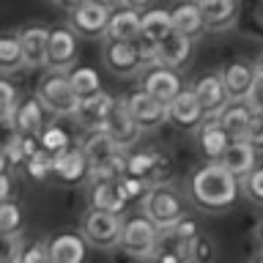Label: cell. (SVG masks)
I'll list each match as a JSON object with an SVG mask.
<instances>
[{"mask_svg": "<svg viewBox=\"0 0 263 263\" xmlns=\"http://www.w3.org/2000/svg\"><path fill=\"white\" fill-rule=\"evenodd\" d=\"M189 197L200 211H228L241 195V178L233 176L222 162L209 159L205 164L192 170L189 176Z\"/></svg>", "mask_w": 263, "mask_h": 263, "instance_id": "6da1fadb", "label": "cell"}, {"mask_svg": "<svg viewBox=\"0 0 263 263\" xmlns=\"http://www.w3.org/2000/svg\"><path fill=\"white\" fill-rule=\"evenodd\" d=\"M82 154L90 164V181L99 178H121L126 173V151L107 135L104 129L90 132L82 140Z\"/></svg>", "mask_w": 263, "mask_h": 263, "instance_id": "7a4b0ae2", "label": "cell"}, {"mask_svg": "<svg viewBox=\"0 0 263 263\" xmlns=\"http://www.w3.org/2000/svg\"><path fill=\"white\" fill-rule=\"evenodd\" d=\"M36 96L44 104V110L58 115V118H74V112H77V107L82 102L69 82V71H55V69H49L39 80Z\"/></svg>", "mask_w": 263, "mask_h": 263, "instance_id": "3957f363", "label": "cell"}, {"mask_svg": "<svg viewBox=\"0 0 263 263\" xmlns=\"http://www.w3.org/2000/svg\"><path fill=\"white\" fill-rule=\"evenodd\" d=\"M121 230H123V214L102 211V209H90L82 214L80 222V233L85 236L88 247L96 250H115L121 244Z\"/></svg>", "mask_w": 263, "mask_h": 263, "instance_id": "277c9868", "label": "cell"}, {"mask_svg": "<svg viewBox=\"0 0 263 263\" xmlns=\"http://www.w3.org/2000/svg\"><path fill=\"white\" fill-rule=\"evenodd\" d=\"M110 16H112L110 6L99 3V0H82L77 8H71V11H69V28L77 33L80 39L99 41V39L107 36Z\"/></svg>", "mask_w": 263, "mask_h": 263, "instance_id": "5b68a950", "label": "cell"}, {"mask_svg": "<svg viewBox=\"0 0 263 263\" xmlns=\"http://www.w3.org/2000/svg\"><path fill=\"white\" fill-rule=\"evenodd\" d=\"M156 241H159V228L145 217H126L121 230V250L132 258H154Z\"/></svg>", "mask_w": 263, "mask_h": 263, "instance_id": "8992f818", "label": "cell"}, {"mask_svg": "<svg viewBox=\"0 0 263 263\" xmlns=\"http://www.w3.org/2000/svg\"><path fill=\"white\" fill-rule=\"evenodd\" d=\"M102 61L107 66V71L115 77H137L145 69L143 55H140L137 41H118V39H104L102 47Z\"/></svg>", "mask_w": 263, "mask_h": 263, "instance_id": "52a82bcc", "label": "cell"}, {"mask_svg": "<svg viewBox=\"0 0 263 263\" xmlns=\"http://www.w3.org/2000/svg\"><path fill=\"white\" fill-rule=\"evenodd\" d=\"M143 214L154 222L159 230L173 228L181 219V197L167 186H151V192L143 197Z\"/></svg>", "mask_w": 263, "mask_h": 263, "instance_id": "ba28073f", "label": "cell"}, {"mask_svg": "<svg viewBox=\"0 0 263 263\" xmlns=\"http://www.w3.org/2000/svg\"><path fill=\"white\" fill-rule=\"evenodd\" d=\"M80 55V36L69 25L49 30V47H47V69L55 71H69L74 69Z\"/></svg>", "mask_w": 263, "mask_h": 263, "instance_id": "9c48e42d", "label": "cell"}, {"mask_svg": "<svg viewBox=\"0 0 263 263\" xmlns=\"http://www.w3.org/2000/svg\"><path fill=\"white\" fill-rule=\"evenodd\" d=\"M140 88L148 90L154 99H159L162 104H170L173 99L184 90L178 71L170 69V66H162V63L145 66V69L140 71Z\"/></svg>", "mask_w": 263, "mask_h": 263, "instance_id": "30bf717a", "label": "cell"}, {"mask_svg": "<svg viewBox=\"0 0 263 263\" xmlns=\"http://www.w3.org/2000/svg\"><path fill=\"white\" fill-rule=\"evenodd\" d=\"M123 102H126L132 118L137 121V126L143 132H154V129H159L162 123L167 121V104H162L159 99H154L143 88L126 93V96H123Z\"/></svg>", "mask_w": 263, "mask_h": 263, "instance_id": "8fae6325", "label": "cell"}, {"mask_svg": "<svg viewBox=\"0 0 263 263\" xmlns=\"http://www.w3.org/2000/svg\"><path fill=\"white\" fill-rule=\"evenodd\" d=\"M8 126L20 135H33L39 137L41 129L47 126V110L39 102V96H20V102L8 115Z\"/></svg>", "mask_w": 263, "mask_h": 263, "instance_id": "7c38bea8", "label": "cell"}, {"mask_svg": "<svg viewBox=\"0 0 263 263\" xmlns=\"http://www.w3.org/2000/svg\"><path fill=\"white\" fill-rule=\"evenodd\" d=\"M104 132L123 148V151H129V148L140 140V135H143V129L137 126L135 118H132V112H129V107H126L123 99H115L112 110H110V115H107Z\"/></svg>", "mask_w": 263, "mask_h": 263, "instance_id": "4fadbf2b", "label": "cell"}, {"mask_svg": "<svg viewBox=\"0 0 263 263\" xmlns=\"http://www.w3.org/2000/svg\"><path fill=\"white\" fill-rule=\"evenodd\" d=\"M167 121L181 132H195L205 121V112H203V107H200V102H197L192 88H184L167 104Z\"/></svg>", "mask_w": 263, "mask_h": 263, "instance_id": "5bb4252c", "label": "cell"}, {"mask_svg": "<svg viewBox=\"0 0 263 263\" xmlns=\"http://www.w3.org/2000/svg\"><path fill=\"white\" fill-rule=\"evenodd\" d=\"M192 55H195V39L184 36V33L173 30L167 33L159 44H156V63L162 66H170V69H186L192 63Z\"/></svg>", "mask_w": 263, "mask_h": 263, "instance_id": "9a60e30c", "label": "cell"}, {"mask_svg": "<svg viewBox=\"0 0 263 263\" xmlns=\"http://www.w3.org/2000/svg\"><path fill=\"white\" fill-rule=\"evenodd\" d=\"M192 90L197 96V102H200L205 118L209 115H219L222 107L230 102L228 90H225V82H222V74L219 71H211V74H203V77H197L192 82Z\"/></svg>", "mask_w": 263, "mask_h": 263, "instance_id": "2e32d148", "label": "cell"}, {"mask_svg": "<svg viewBox=\"0 0 263 263\" xmlns=\"http://www.w3.org/2000/svg\"><path fill=\"white\" fill-rule=\"evenodd\" d=\"M22 44L25 69H41L47 66V47H49V28L44 25H25L16 30Z\"/></svg>", "mask_w": 263, "mask_h": 263, "instance_id": "e0dca14e", "label": "cell"}, {"mask_svg": "<svg viewBox=\"0 0 263 263\" xmlns=\"http://www.w3.org/2000/svg\"><path fill=\"white\" fill-rule=\"evenodd\" d=\"M52 178L63 186H77L85 178H90V164L85 159V154H82V148H69L61 156H55Z\"/></svg>", "mask_w": 263, "mask_h": 263, "instance_id": "ac0fdd59", "label": "cell"}, {"mask_svg": "<svg viewBox=\"0 0 263 263\" xmlns=\"http://www.w3.org/2000/svg\"><path fill=\"white\" fill-rule=\"evenodd\" d=\"M112 104H115V99L107 93V90H99V93H93V96H88V99L80 102L77 112H74V121H77L82 129H88V132H99V129H104Z\"/></svg>", "mask_w": 263, "mask_h": 263, "instance_id": "d6986e66", "label": "cell"}, {"mask_svg": "<svg viewBox=\"0 0 263 263\" xmlns=\"http://www.w3.org/2000/svg\"><path fill=\"white\" fill-rule=\"evenodd\" d=\"M197 6L203 11L209 33L230 30L238 20V11H241V0H197Z\"/></svg>", "mask_w": 263, "mask_h": 263, "instance_id": "ffe728a7", "label": "cell"}, {"mask_svg": "<svg viewBox=\"0 0 263 263\" xmlns=\"http://www.w3.org/2000/svg\"><path fill=\"white\" fill-rule=\"evenodd\" d=\"M88 258V241L82 233L63 230L49 238V263H85Z\"/></svg>", "mask_w": 263, "mask_h": 263, "instance_id": "44dd1931", "label": "cell"}, {"mask_svg": "<svg viewBox=\"0 0 263 263\" xmlns=\"http://www.w3.org/2000/svg\"><path fill=\"white\" fill-rule=\"evenodd\" d=\"M219 74H222L230 102H238V99H247V93H250L252 82L258 77V66L252 61H230Z\"/></svg>", "mask_w": 263, "mask_h": 263, "instance_id": "7402d4cb", "label": "cell"}, {"mask_svg": "<svg viewBox=\"0 0 263 263\" xmlns=\"http://www.w3.org/2000/svg\"><path fill=\"white\" fill-rule=\"evenodd\" d=\"M219 162L233 173V176L244 178L250 170L258 167V151L252 148V143L247 137H233L225 148V154L219 156Z\"/></svg>", "mask_w": 263, "mask_h": 263, "instance_id": "603a6c76", "label": "cell"}, {"mask_svg": "<svg viewBox=\"0 0 263 263\" xmlns=\"http://www.w3.org/2000/svg\"><path fill=\"white\" fill-rule=\"evenodd\" d=\"M143 36V11L129 6L112 8L110 16V28H107L104 39H118V41H137Z\"/></svg>", "mask_w": 263, "mask_h": 263, "instance_id": "cb8c5ba5", "label": "cell"}, {"mask_svg": "<svg viewBox=\"0 0 263 263\" xmlns=\"http://www.w3.org/2000/svg\"><path fill=\"white\" fill-rule=\"evenodd\" d=\"M195 135H197V145H200V151L205 154V159L219 162V156L225 154V148L230 143V135L222 129L217 115H209V118L195 129Z\"/></svg>", "mask_w": 263, "mask_h": 263, "instance_id": "d4e9b609", "label": "cell"}, {"mask_svg": "<svg viewBox=\"0 0 263 263\" xmlns=\"http://www.w3.org/2000/svg\"><path fill=\"white\" fill-rule=\"evenodd\" d=\"M90 205L102 211H112V214H123L129 200L123 197L118 178H99L90 181Z\"/></svg>", "mask_w": 263, "mask_h": 263, "instance_id": "484cf974", "label": "cell"}, {"mask_svg": "<svg viewBox=\"0 0 263 263\" xmlns=\"http://www.w3.org/2000/svg\"><path fill=\"white\" fill-rule=\"evenodd\" d=\"M170 14H173V30L184 33L189 39H200L203 33H209L197 0H184V3H178L176 8H170Z\"/></svg>", "mask_w": 263, "mask_h": 263, "instance_id": "4316f807", "label": "cell"}, {"mask_svg": "<svg viewBox=\"0 0 263 263\" xmlns=\"http://www.w3.org/2000/svg\"><path fill=\"white\" fill-rule=\"evenodd\" d=\"M217 118L222 123V129L230 135V140H233V137L247 135V129H250V123L255 118V110L247 104V99H238V102H228Z\"/></svg>", "mask_w": 263, "mask_h": 263, "instance_id": "83f0119b", "label": "cell"}, {"mask_svg": "<svg viewBox=\"0 0 263 263\" xmlns=\"http://www.w3.org/2000/svg\"><path fill=\"white\" fill-rule=\"evenodd\" d=\"M39 148V137L33 135H20V132L11 129V135H8V140L3 143V154H6V162L8 167H25V162L30 159V154Z\"/></svg>", "mask_w": 263, "mask_h": 263, "instance_id": "f1b7e54d", "label": "cell"}, {"mask_svg": "<svg viewBox=\"0 0 263 263\" xmlns=\"http://www.w3.org/2000/svg\"><path fill=\"white\" fill-rule=\"evenodd\" d=\"M167 33H173V14L167 8H145L143 11V39L159 44Z\"/></svg>", "mask_w": 263, "mask_h": 263, "instance_id": "f546056e", "label": "cell"}, {"mask_svg": "<svg viewBox=\"0 0 263 263\" xmlns=\"http://www.w3.org/2000/svg\"><path fill=\"white\" fill-rule=\"evenodd\" d=\"M25 69V58H22V44L16 33H0V74H14Z\"/></svg>", "mask_w": 263, "mask_h": 263, "instance_id": "4dcf8cb0", "label": "cell"}, {"mask_svg": "<svg viewBox=\"0 0 263 263\" xmlns=\"http://www.w3.org/2000/svg\"><path fill=\"white\" fill-rule=\"evenodd\" d=\"M69 82L80 99H88V96L99 93V90H104L99 71L90 69V66H74V69H69Z\"/></svg>", "mask_w": 263, "mask_h": 263, "instance_id": "1f68e13d", "label": "cell"}, {"mask_svg": "<svg viewBox=\"0 0 263 263\" xmlns=\"http://www.w3.org/2000/svg\"><path fill=\"white\" fill-rule=\"evenodd\" d=\"M39 145L44 148V151H49V154L61 156L63 151H69V148H71V137H69V132H66L63 126H58V123H47V126L41 129V135H39Z\"/></svg>", "mask_w": 263, "mask_h": 263, "instance_id": "d6a6232c", "label": "cell"}, {"mask_svg": "<svg viewBox=\"0 0 263 263\" xmlns=\"http://www.w3.org/2000/svg\"><path fill=\"white\" fill-rule=\"evenodd\" d=\"M156 162H159V151H135V154L126 151V173L145 178L148 184H151Z\"/></svg>", "mask_w": 263, "mask_h": 263, "instance_id": "836d02e7", "label": "cell"}, {"mask_svg": "<svg viewBox=\"0 0 263 263\" xmlns=\"http://www.w3.org/2000/svg\"><path fill=\"white\" fill-rule=\"evenodd\" d=\"M52 167H55V154L44 151L41 145L30 154V159L25 162V173H28L33 181H47V178H52Z\"/></svg>", "mask_w": 263, "mask_h": 263, "instance_id": "e575fe53", "label": "cell"}, {"mask_svg": "<svg viewBox=\"0 0 263 263\" xmlns=\"http://www.w3.org/2000/svg\"><path fill=\"white\" fill-rule=\"evenodd\" d=\"M118 186H121V192L129 203H143V197L151 192V184L140 176H132V173H123L118 178Z\"/></svg>", "mask_w": 263, "mask_h": 263, "instance_id": "d590c367", "label": "cell"}, {"mask_svg": "<svg viewBox=\"0 0 263 263\" xmlns=\"http://www.w3.org/2000/svg\"><path fill=\"white\" fill-rule=\"evenodd\" d=\"M22 209L11 197L0 203V233H20L22 230Z\"/></svg>", "mask_w": 263, "mask_h": 263, "instance_id": "8d00e7d4", "label": "cell"}, {"mask_svg": "<svg viewBox=\"0 0 263 263\" xmlns=\"http://www.w3.org/2000/svg\"><path fill=\"white\" fill-rule=\"evenodd\" d=\"M241 192L250 203L263 205V164H258L255 170H250L241 178Z\"/></svg>", "mask_w": 263, "mask_h": 263, "instance_id": "74e56055", "label": "cell"}, {"mask_svg": "<svg viewBox=\"0 0 263 263\" xmlns=\"http://www.w3.org/2000/svg\"><path fill=\"white\" fill-rule=\"evenodd\" d=\"M214 252H217L214 250V241L203 233V230L189 241V263H211Z\"/></svg>", "mask_w": 263, "mask_h": 263, "instance_id": "f35d334b", "label": "cell"}, {"mask_svg": "<svg viewBox=\"0 0 263 263\" xmlns=\"http://www.w3.org/2000/svg\"><path fill=\"white\" fill-rule=\"evenodd\" d=\"M22 247L25 241L20 233H0V263H20Z\"/></svg>", "mask_w": 263, "mask_h": 263, "instance_id": "ab89813d", "label": "cell"}, {"mask_svg": "<svg viewBox=\"0 0 263 263\" xmlns=\"http://www.w3.org/2000/svg\"><path fill=\"white\" fill-rule=\"evenodd\" d=\"M20 102V93H16V85L6 74H0V121H8V115Z\"/></svg>", "mask_w": 263, "mask_h": 263, "instance_id": "60d3db41", "label": "cell"}, {"mask_svg": "<svg viewBox=\"0 0 263 263\" xmlns=\"http://www.w3.org/2000/svg\"><path fill=\"white\" fill-rule=\"evenodd\" d=\"M20 263H49V241H33L22 247Z\"/></svg>", "mask_w": 263, "mask_h": 263, "instance_id": "b9f144b4", "label": "cell"}, {"mask_svg": "<svg viewBox=\"0 0 263 263\" xmlns=\"http://www.w3.org/2000/svg\"><path fill=\"white\" fill-rule=\"evenodd\" d=\"M247 140L252 143V148L255 151H263V112H255V118H252V123H250V129H247V135H244Z\"/></svg>", "mask_w": 263, "mask_h": 263, "instance_id": "7bdbcfd3", "label": "cell"}, {"mask_svg": "<svg viewBox=\"0 0 263 263\" xmlns=\"http://www.w3.org/2000/svg\"><path fill=\"white\" fill-rule=\"evenodd\" d=\"M247 104H250L255 112H263V74L255 77L250 93H247Z\"/></svg>", "mask_w": 263, "mask_h": 263, "instance_id": "ee69618b", "label": "cell"}, {"mask_svg": "<svg viewBox=\"0 0 263 263\" xmlns=\"http://www.w3.org/2000/svg\"><path fill=\"white\" fill-rule=\"evenodd\" d=\"M170 230H176L178 236H184V238H189V241H192V238L200 233V228H197V222L195 219H189L186 214H181V219L176 222V225H173Z\"/></svg>", "mask_w": 263, "mask_h": 263, "instance_id": "f6af8a7d", "label": "cell"}, {"mask_svg": "<svg viewBox=\"0 0 263 263\" xmlns=\"http://www.w3.org/2000/svg\"><path fill=\"white\" fill-rule=\"evenodd\" d=\"M11 189H14V181H11V176H8V170L0 173V203L11 197Z\"/></svg>", "mask_w": 263, "mask_h": 263, "instance_id": "bcb514c9", "label": "cell"}, {"mask_svg": "<svg viewBox=\"0 0 263 263\" xmlns=\"http://www.w3.org/2000/svg\"><path fill=\"white\" fill-rule=\"evenodd\" d=\"M154 260L156 263H184L181 258H176V255H170V252H154Z\"/></svg>", "mask_w": 263, "mask_h": 263, "instance_id": "7dc6e473", "label": "cell"}, {"mask_svg": "<svg viewBox=\"0 0 263 263\" xmlns=\"http://www.w3.org/2000/svg\"><path fill=\"white\" fill-rule=\"evenodd\" d=\"M148 3H151V0H121V6L137 8V11H143V8H148Z\"/></svg>", "mask_w": 263, "mask_h": 263, "instance_id": "c3c4849f", "label": "cell"}, {"mask_svg": "<svg viewBox=\"0 0 263 263\" xmlns=\"http://www.w3.org/2000/svg\"><path fill=\"white\" fill-rule=\"evenodd\" d=\"M55 3H58V6H61V8H63V11H71V8H77V6L82 3V0H55Z\"/></svg>", "mask_w": 263, "mask_h": 263, "instance_id": "681fc988", "label": "cell"}, {"mask_svg": "<svg viewBox=\"0 0 263 263\" xmlns=\"http://www.w3.org/2000/svg\"><path fill=\"white\" fill-rule=\"evenodd\" d=\"M8 170V162H6V154H3V148H0V173H6Z\"/></svg>", "mask_w": 263, "mask_h": 263, "instance_id": "f907efd6", "label": "cell"}, {"mask_svg": "<svg viewBox=\"0 0 263 263\" xmlns=\"http://www.w3.org/2000/svg\"><path fill=\"white\" fill-rule=\"evenodd\" d=\"M99 3H104V6H110V8H118L121 0H99Z\"/></svg>", "mask_w": 263, "mask_h": 263, "instance_id": "816d5d0a", "label": "cell"}, {"mask_svg": "<svg viewBox=\"0 0 263 263\" xmlns=\"http://www.w3.org/2000/svg\"><path fill=\"white\" fill-rule=\"evenodd\" d=\"M255 66H258V74H263V55L258 58V61H255Z\"/></svg>", "mask_w": 263, "mask_h": 263, "instance_id": "f5cc1de1", "label": "cell"}, {"mask_svg": "<svg viewBox=\"0 0 263 263\" xmlns=\"http://www.w3.org/2000/svg\"><path fill=\"white\" fill-rule=\"evenodd\" d=\"M252 263H263V250L258 252V255H255V258H252Z\"/></svg>", "mask_w": 263, "mask_h": 263, "instance_id": "db71d44e", "label": "cell"}, {"mask_svg": "<svg viewBox=\"0 0 263 263\" xmlns=\"http://www.w3.org/2000/svg\"><path fill=\"white\" fill-rule=\"evenodd\" d=\"M258 233H260V244H263V222H260V230H258Z\"/></svg>", "mask_w": 263, "mask_h": 263, "instance_id": "11a10c76", "label": "cell"}, {"mask_svg": "<svg viewBox=\"0 0 263 263\" xmlns=\"http://www.w3.org/2000/svg\"><path fill=\"white\" fill-rule=\"evenodd\" d=\"M148 263H156V260H154V258H151V260H148Z\"/></svg>", "mask_w": 263, "mask_h": 263, "instance_id": "9f6ffc18", "label": "cell"}]
</instances>
